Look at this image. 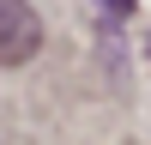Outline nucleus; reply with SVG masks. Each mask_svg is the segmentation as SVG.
Masks as SVG:
<instances>
[{
    "label": "nucleus",
    "instance_id": "obj_1",
    "mask_svg": "<svg viewBox=\"0 0 151 145\" xmlns=\"http://www.w3.org/2000/svg\"><path fill=\"white\" fill-rule=\"evenodd\" d=\"M36 48H42V18H36L30 6L0 0V67H18V60H30Z\"/></svg>",
    "mask_w": 151,
    "mask_h": 145
}]
</instances>
